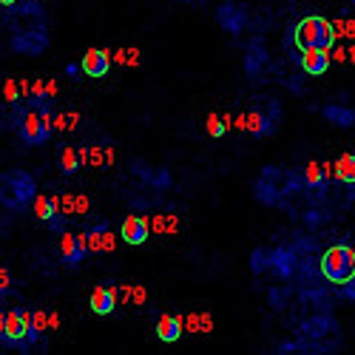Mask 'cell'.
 I'll return each instance as SVG.
<instances>
[{
  "mask_svg": "<svg viewBox=\"0 0 355 355\" xmlns=\"http://www.w3.org/2000/svg\"><path fill=\"white\" fill-rule=\"evenodd\" d=\"M83 165H85V148L80 151V148L69 145V148H63V151H60V171H63L66 176L77 173Z\"/></svg>",
  "mask_w": 355,
  "mask_h": 355,
  "instance_id": "obj_21",
  "label": "cell"
},
{
  "mask_svg": "<svg viewBox=\"0 0 355 355\" xmlns=\"http://www.w3.org/2000/svg\"><path fill=\"white\" fill-rule=\"evenodd\" d=\"M287 182H290V173H282L276 165H268L253 185V196L261 205H268V208H276V205H284Z\"/></svg>",
  "mask_w": 355,
  "mask_h": 355,
  "instance_id": "obj_6",
  "label": "cell"
},
{
  "mask_svg": "<svg viewBox=\"0 0 355 355\" xmlns=\"http://www.w3.org/2000/svg\"><path fill=\"white\" fill-rule=\"evenodd\" d=\"M37 199V182L35 176L28 171H6L0 173V205H3L6 211H26L28 205H35Z\"/></svg>",
  "mask_w": 355,
  "mask_h": 355,
  "instance_id": "obj_1",
  "label": "cell"
},
{
  "mask_svg": "<svg viewBox=\"0 0 355 355\" xmlns=\"http://www.w3.org/2000/svg\"><path fill=\"white\" fill-rule=\"evenodd\" d=\"M88 304H92V310H94L97 315H111L114 307H116V290H114V287H105V284L94 287Z\"/></svg>",
  "mask_w": 355,
  "mask_h": 355,
  "instance_id": "obj_16",
  "label": "cell"
},
{
  "mask_svg": "<svg viewBox=\"0 0 355 355\" xmlns=\"http://www.w3.org/2000/svg\"><path fill=\"white\" fill-rule=\"evenodd\" d=\"M148 185H154V188H159V191L171 188V173H168V168H154L151 176H148Z\"/></svg>",
  "mask_w": 355,
  "mask_h": 355,
  "instance_id": "obj_26",
  "label": "cell"
},
{
  "mask_svg": "<svg viewBox=\"0 0 355 355\" xmlns=\"http://www.w3.org/2000/svg\"><path fill=\"white\" fill-rule=\"evenodd\" d=\"M120 236L128 245H142V242H148V236H151V225H148L145 216H128L120 227Z\"/></svg>",
  "mask_w": 355,
  "mask_h": 355,
  "instance_id": "obj_14",
  "label": "cell"
},
{
  "mask_svg": "<svg viewBox=\"0 0 355 355\" xmlns=\"http://www.w3.org/2000/svg\"><path fill=\"white\" fill-rule=\"evenodd\" d=\"M341 293L347 295V299H355V279H349L347 284H341Z\"/></svg>",
  "mask_w": 355,
  "mask_h": 355,
  "instance_id": "obj_32",
  "label": "cell"
},
{
  "mask_svg": "<svg viewBox=\"0 0 355 355\" xmlns=\"http://www.w3.org/2000/svg\"><path fill=\"white\" fill-rule=\"evenodd\" d=\"M111 69V51L105 49H88L83 57V74L88 77H105Z\"/></svg>",
  "mask_w": 355,
  "mask_h": 355,
  "instance_id": "obj_13",
  "label": "cell"
},
{
  "mask_svg": "<svg viewBox=\"0 0 355 355\" xmlns=\"http://www.w3.org/2000/svg\"><path fill=\"white\" fill-rule=\"evenodd\" d=\"M321 276L333 284H347L355 279V250L349 245H336L321 256Z\"/></svg>",
  "mask_w": 355,
  "mask_h": 355,
  "instance_id": "obj_4",
  "label": "cell"
},
{
  "mask_svg": "<svg viewBox=\"0 0 355 355\" xmlns=\"http://www.w3.org/2000/svg\"><path fill=\"white\" fill-rule=\"evenodd\" d=\"M9 287H12V276H9V270L0 268V293H6Z\"/></svg>",
  "mask_w": 355,
  "mask_h": 355,
  "instance_id": "obj_31",
  "label": "cell"
},
{
  "mask_svg": "<svg viewBox=\"0 0 355 355\" xmlns=\"http://www.w3.org/2000/svg\"><path fill=\"white\" fill-rule=\"evenodd\" d=\"M28 321H32V313L23 310V307L6 313L3 315V327H0V344H3V347H15V349H26L28 347V341H26Z\"/></svg>",
  "mask_w": 355,
  "mask_h": 355,
  "instance_id": "obj_8",
  "label": "cell"
},
{
  "mask_svg": "<svg viewBox=\"0 0 355 355\" xmlns=\"http://www.w3.org/2000/svg\"><path fill=\"white\" fill-rule=\"evenodd\" d=\"M120 60H123V63H128V66H139V49L120 51Z\"/></svg>",
  "mask_w": 355,
  "mask_h": 355,
  "instance_id": "obj_28",
  "label": "cell"
},
{
  "mask_svg": "<svg viewBox=\"0 0 355 355\" xmlns=\"http://www.w3.org/2000/svg\"><path fill=\"white\" fill-rule=\"evenodd\" d=\"M216 20H219V26L225 28L227 35H242V28H245V23H248V15H245V9L242 6H236V3H222L219 9H216Z\"/></svg>",
  "mask_w": 355,
  "mask_h": 355,
  "instance_id": "obj_12",
  "label": "cell"
},
{
  "mask_svg": "<svg viewBox=\"0 0 355 355\" xmlns=\"http://www.w3.org/2000/svg\"><path fill=\"white\" fill-rule=\"evenodd\" d=\"M264 66H268V51H264L261 40H253L248 46V54H245V71L250 77H259L264 71Z\"/></svg>",
  "mask_w": 355,
  "mask_h": 355,
  "instance_id": "obj_18",
  "label": "cell"
},
{
  "mask_svg": "<svg viewBox=\"0 0 355 355\" xmlns=\"http://www.w3.org/2000/svg\"><path fill=\"white\" fill-rule=\"evenodd\" d=\"M321 116H324V120H330L333 125H341V128L355 125V111L352 108H344V105H336V103L321 105Z\"/></svg>",
  "mask_w": 355,
  "mask_h": 355,
  "instance_id": "obj_20",
  "label": "cell"
},
{
  "mask_svg": "<svg viewBox=\"0 0 355 355\" xmlns=\"http://www.w3.org/2000/svg\"><path fill=\"white\" fill-rule=\"evenodd\" d=\"M12 26V51L15 54H26V57H40L51 37H49V28H46V20H9Z\"/></svg>",
  "mask_w": 355,
  "mask_h": 355,
  "instance_id": "obj_2",
  "label": "cell"
},
{
  "mask_svg": "<svg viewBox=\"0 0 355 355\" xmlns=\"http://www.w3.org/2000/svg\"><path fill=\"white\" fill-rule=\"evenodd\" d=\"M182 324H185V321H182L180 315H159V321H157V336H159V341H165V344L180 341Z\"/></svg>",
  "mask_w": 355,
  "mask_h": 355,
  "instance_id": "obj_19",
  "label": "cell"
},
{
  "mask_svg": "<svg viewBox=\"0 0 355 355\" xmlns=\"http://www.w3.org/2000/svg\"><path fill=\"white\" fill-rule=\"evenodd\" d=\"M20 3V0H0V6H3V9H12V6H17Z\"/></svg>",
  "mask_w": 355,
  "mask_h": 355,
  "instance_id": "obj_34",
  "label": "cell"
},
{
  "mask_svg": "<svg viewBox=\"0 0 355 355\" xmlns=\"http://www.w3.org/2000/svg\"><path fill=\"white\" fill-rule=\"evenodd\" d=\"M270 270L279 276V279H290L295 273V250L290 248H276L270 253Z\"/></svg>",
  "mask_w": 355,
  "mask_h": 355,
  "instance_id": "obj_15",
  "label": "cell"
},
{
  "mask_svg": "<svg viewBox=\"0 0 355 355\" xmlns=\"http://www.w3.org/2000/svg\"><path fill=\"white\" fill-rule=\"evenodd\" d=\"M80 71H83V69H80L77 63H69V66H66V74H69V77H77Z\"/></svg>",
  "mask_w": 355,
  "mask_h": 355,
  "instance_id": "obj_33",
  "label": "cell"
},
{
  "mask_svg": "<svg viewBox=\"0 0 355 355\" xmlns=\"http://www.w3.org/2000/svg\"><path fill=\"white\" fill-rule=\"evenodd\" d=\"M211 330H214V318L208 313H202L199 315V333H211Z\"/></svg>",
  "mask_w": 355,
  "mask_h": 355,
  "instance_id": "obj_29",
  "label": "cell"
},
{
  "mask_svg": "<svg viewBox=\"0 0 355 355\" xmlns=\"http://www.w3.org/2000/svg\"><path fill=\"white\" fill-rule=\"evenodd\" d=\"M333 32H336V37H347V40H355V20H347V17H338V20H333Z\"/></svg>",
  "mask_w": 355,
  "mask_h": 355,
  "instance_id": "obj_25",
  "label": "cell"
},
{
  "mask_svg": "<svg viewBox=\"0 0 355 355\" xmlns=\"http://www.w3.org/2000/svg\"><path fill=\"white\" fill-rule=\"evenodd\" d=\"M264 268H270V253L264 250V248H256V250L250 253V273H253V276H261Z\"/></svg>",
  "mask_w": 355,
  "mask_h": 355,
  "instance_id": "obj_24",
  "label": "cell"
},
{
  "mask_svg": "<svg viewBox=\"0 0 355 355\" xmlns=\"http://www.w3.org/2000/svg\"><path fill=\"white\" fill-rule=\"evenodd\" d=\"M35 214L40 222H46V227L51 233H66V216L60 214V199L57 196H37L35 199Z\"/></svg>",
  "mask_w": 355,
  "mask_h": 355,
  "instance_id": "obj_9",
  "label": "cell"
},
{
  "mask_svg": "<svg viewBox=\"0 0 355 355\" xmlns=\"http://www.w3.org/2000/svg\"><path fill=\"white\" fill-rule=\"evenodd\" d=\"M182 3H205V0H182Z\"/></svg>",
  "mask_w": 355,
  "mask_h": 355,
  "instance_id": "obj_35",
  "label": "cell"
},
{
  "mask_svg": "<svg viewBox=\"0 0 355 355\" xmlns=\"http://www.w3.org/2000/svg\"><path fill=\"white\" fill-rule=\"evenodd\" d=\"M54 131V114H51V103L43 108H28V114L23 116V123L17 128L20 139L26 145H46L51 139Z\"/></svg>",
  "mask_w": 355,
  "mask_h": 355,
  "instance_id": "obj_5",
  "label": "cell"
},
{
  "mask_svg": "<svg viewBox=\"0 0 355 355\" xmlns=\"http://www.w3.org/2000/svg\"><path fill=\"white\" fill-rule=\"evenodd\" d=\"M88 256V245H85V233H63V239H60V261L66 264L69 270L80 268V264L85 261Z\"/></svg>",
  "mask_w": 355,
  "mask_h": 355,
  "instance_id": "obj_10",
  "label": "cell"
},
{
  "mask_svg": "<svg viewBox=\"0 0 355 355\" xmlns=\"http://www.w3.org/2000/svg\"><path fill=\"white\" fill-rule=\"evenodd\" d=\"M336 180L344 185H355V154H341L336 159Z\"/></svg>",
  "mask_w": 355,
  "mask_h": 355,
  "instance_id": "obj_22",
  "label": "cell"
},
{
  "mask_svg": "<svg viewBox=\"0 0 355 355\" xmlns=\"http://www.w3.org/2000/svg\"><path fill=\"white\" fill-rule=\"evenodd\" d=\"M3 92H6V103H15V100H20V92H17V85L9 80L6 83V88H3Z\"/></svg>",
  "mask_w": 355,
  "mask_h": 355,
  "instance_id": "obj_30",
  "label": "cell"
},
{
  "mask_svg": "<svg viewBox=\"0 0 355 355\" xmlns=\"http://www.w3.org/2000/svg\"><path fill=\"white\" fill-rule=\"evenodd\" d=\"M295 63L302 66L307 77H321L330 69V49H304L295 54Z\"/></svg>",
  "mask_w": 355,
  "mask_h": 355,
  "instance_id": "obj_11",
  "label": "cell"
},
{
  "mask_svg": "<svg viewBox=\"0 0 355 355\" xmlns=\"http://www.w3.org/2000/svg\"><path fill=\"white\" fill-rule=\"evenodd\" d=\"M279 120H282V105H279V100L268 97L264 100V108H253L245 114V131L256 139H264V137L276 134Z\"/></svg>",
  "mask_w": 355,
  "mask_h": 355,
  "instance_id": "obj_7",
  "label": "cell"
},
{
  "mask_svg": "<svg viewBox=\"0 0 355 355\" xmlns=\"http://www.w3.org/2000/svg\"><path fill=\"white\" fill-rule=\"evenodd\" d=\"M85 245H88V253H94V250H114V239H111L108 222H100V225H94L92 230H88L85 233Z\"/></svg>",
  "mask_w": 355,
  "mask_h": 355,
  "instance_id": "obj_17",
  "label": "cell"
},
{
  "mask_svg": "<svg viewBox=\"0 0 355 355\" xmlns=\"http://www.w3.org/2000/svg\"><path fill=\"white\" fill-rule=\"evenodd\" d=\"M208 134H211L214 139H219V137H225V134H227V123H225V116H219V114H211V116H208Z\"/></svg>",
  "mask_w": 355,
  "mask_h": 355,
  "instance_id": "obj_27",
  "label": "cell"
},
{
  "mask_svg": "<svg viewBox=\"0 0 355 355\" xmlns=\"http://www.w3.org/2000/svg\"><path fill=\"white\" fill-rule=\"evenodd\" d=\"M302 176H304V182L310 188H324V185H327V176H324V168L318 162H307Z\"/></svg>",
  "mask_w": 355,
  "mask_h": 355,
  "instance_id": "obj_23",
  "label": "cell"
},
{
  "mask_svg": "<svg viewBox=\"0 0 355 355\" xmlns=\"http://www.w3.org/2000/svg\"><path fill=\"white\" fill-rule=\"evenodd\" d=\"M293 43H295L299 51H304V49H333L338 43V37L333 32L330 20L310 15L293 28Z\"/></svg>",
  "mask_w": 355,
  "mask_h": 355,
  "instance_id": "obj_3",
  "label": "cell"
}]
</instances>
